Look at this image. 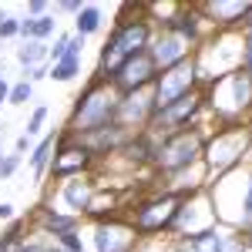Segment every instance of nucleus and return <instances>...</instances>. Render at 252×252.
I'll return each instance as SVG.
<instances>
[{
  "mask_svg": "<svg viewBox=\"0 0 252 252\" xmlns=\"http://www.w3.org/2000/svg\"><path fill=\"white\" fill-rule=\"evenodd\" d=\"M128 138H131V131L121 128L118 121H111V125L97 128V131H91V135H81V145H84L94 158H101V155H118V152L128 145Z\"/></svg>",
  "mask_w": 252,
  "mask_h": 252,
  "instance_id": "2eb2a0df",
  "label": "nucleus"
},
{
  "mask_svg": "<svg viewBox=\"0 0 252 252\" xmlns=\"http://www.w3.org/2000/svg\"><path fill=\"white\" fill-rule=\"evenodd\" d=\"M44 121H47V108H34V115H31V121H27V138H31V135H40Z\"/></svg>",
  "mask_w": 252,
  "mask_h": 252,
  "instance_id": "cd10ccee",
  "label": "nucleus"
},
{
  "mask_svg": "<svg viewBox=\"0 0 252 252\" xmlns=\"http://www.w3.org/2000/svg\"><path fill=\"white\" fill-rule=\"evenodd\" d=\"M81 7H84V3H78V0H64V3H61V10H67V14H78Z\"/></svg>",
  "mask_w": 252,
  "mask_h": 252,
  "instance_id": "473e14b6",
  "label": "nucleus"
},
{
  "mask_svg": "<svg viewBox=\"0 0 252 252\" xmlns=\"http://www.w3.org/2000/svg\"><path fill=\"white\" fill-rule=\"evenodd\" d=\"M242 67L252 71V17L242 24Z\"/></svg>",
  "mask_w": 252,
  "mask_h": 252,
  "instance_id": "b1692460",
  "label": "nucleus"
},
{
  "mask_svg": "<svg viewBox=\"0 0 252 252\" xmlns=\"http://www.w3.org/2000/svg\"><path fill=\"white\" fill-rule=\"evenodd\" d=\"M54 145H58V135L51 131V135L40 138L37 148L31 152V168H34V175H37V178H44V172L51 168V158H54Z\"/></svg>",
  "mask_w": 252,
  "mask_h": 252,
  "instance_id": "a211bd4d",
  "label": "nucleus"
},
{
  "mask_svg": "<svg viewBox=\"0 0 252 252\" xmlns=\"http://www.w3.org/2000/svg\"><path fill=\"white\" fill-rule=\"evenodd\" d=\"M0 131H3V128H0Z\"/></svg>",
  "mask_w": 252,
  "mask_h": 252,
  "instance_id": "ea45409f",
  "label": "nucleus"
},
{
  "mask_svg": "<svg viewBox=\"0 0 252 252\" xmlns=\"http://www.w3.org/2000/svg\"><path fill=\"white\" fill-rule=\"evenodd\" d=\"M152 115H155V97H152V88H145V91H135V94H121L115 121L121 128H128L131 135H138V131L148 128Z\"/></svg>",
  "mask_w": 252,
  "mask_h": 252,
  "instance_id": "9b49d317",
  "label": "nucleus"
},
{
  "mask_svg": "<svg viewBox=\"0 0 252 252\" xmlns=\"http://www.w3.org/2000/svg\"><path fill=\"white\" fill-rule=\"evenodd\" d=\"M3 17H7V14H3V10H0V20H3Z\"/></svg>",
  "mask_w": 252,
  "mask_h": 252,
  "instance_id": "4c0bfd02",
  "label": "nucleus"
},
{
  "mask_svg": "<svg viewBox=\"0 0 252 252\" xmlns=\"http://www.w3.org/2000/svg\"><path fill=\"white\" fill-rule=\"evenodd\" d=\"M47 252H64V249H47Z\"/></svg>",
  "mask_w": 252,
  "mask_h": 252,
  "instance_id": "e433bc0d",
  "label": "nucleus"
},
{
  "mask_svg": "<svg viewBox=\"0 0 252 252\" xmlns=\"http://www.w3.org/2000/svg\"><path fill=\"white\" fill-rule=\"evenodd\" d=\"M94 182L91 178H67V182H61V198H64V205L71 209V212H88V205H91V198H94Z\"/></svg>",
  "mask_w": 252,
  "mask_h": 252,
  "instance_id": "dca6fc26",
  "label": "nucleus"
},
{
  "mask_svg": "<svg viewBox=\"0 0 252 252\" xmlns=\"http://www.w3.org/2000/svg\"><path fill=\"white\" fill-rule=\"evenodd\" d=\"M202 148H205V131H202L198 125H192V128H182V131H172V135L158 138L152 165H155L158 175L175 178V175L202 165Z\"/></svg>",
  "mask_w": 252,
  "mask_h": 252,
  "instance_id": "7ed1b4c3",
  "label": "nucleus"
},
{
  "mask_svg": "<svg viewBox=\"0 0 252 252\" xmlns=\"http://www.w3.org/2000/svg\"><path fill=\"white\" fill-rule=\"evenodd\" d=\"M54 27H58V20L51 17V14H44V17H24L20 20V37L24 40H44L54 34Z\"/></svg>",
  "mask_w": 252,
  "mask_h": 252,
  "instance_id": "f3484780",
  "label": "nucleus"
},
{
  "mask_svg": "<svg viewBox=\"0 0 252 252\" xmlns=\"http://www.w3.org/2000/svg\"><path fill=\"white\" fill-rule=\"evenodd\" d=\"M44 10H47L44 0H31V3H27V17H44Z\"/></svg>",
  "mask_w": 252,
  "mask_h": 252,
  "instance_id": "7c9ffc66",
  "label": "nucleus"
},
{
  "mask_svg": "<svg viewBox=\"0 0 252 252\" xmlns=\"http://www.w3.org/2000/svg\"><path fill=\"white\" fill-rule=\"evenodd\" d=\"M138 239L135 225L128 219H108V222H97L94 225V246L97 252H135Z\"/></svg>",
  "mask_w": 252,
  "mask_h": 252,
  "instance_id": "f8f14e48",
  "label": "nucleus"
},
{
  "mask_svg": "<svg viewBox=\"0 0 252 252\" xmlns=\"http://www.w3.org/2000/svg\"><path fill=\"white\" fill-rule=\"evenodd\" d=\"M198 10L209 24L222 27V31L242 27L252 17V3H239V0H209V3H198Z\"/></svg>",
  "mask_w": 252,
  "mask_h": 252,
  "instance_id": "4468645a",
  "label": "nucleus"
},
{
  "mask_svg": "<svg viewBox=\"0 0 252 252\" xmlns=\"http://www.w3.org/2000/svg\"><path fill=\"white\" fill-rule=\"evenodd\" d=\"M58 242H61V249H64V252H84V242H81L78 229H67V232H61V235H58Z\"/></svg>",
  "mask_w": 252,
  "mask_h": 252,
  "instance_id": "393cba45",
  "label": "nucleus"
},
{
  "mask_svg": "<svg viewBox=\"0 0 252 252\" xmlns=\"http://www.w3.org/2000/svg\"><path fill=\"white\" fill-rule=\"evenodd\" d=\"M51 78V64H37V67H31V71H24V81H31V84H37V81Z\"/></svg>",
  "mask_w": 252,
  "mask_h": 252,
  "instance_id": "c756f323",
  "label": "nucleus"
},
{
  "mask_svg": "<svg viewBox=\"0 0 252 252\" xmlns=\"http://www.w3.org/2000/svg\"><path fill=\"white\" fill-rule=\"evenodd\" d=\"M27 145H31V138L20 135V138H17V155H24V152H27Z\"/></svg>",
  "mask_w": 252,
  "mask_h": 252,
  "instance_id": "72a5a7b5",
  "label": "nucleus"
},
{
  "mask_svg": "<svg viewBox=\"0 0 252 252\" xmlns=\"http://www.w3.org/2000/svg\"><path fill=\"white\" fill-rule=\"evenodd\" d=\"M0 81H3V67H0Z\"/></svg>",
  "mask_w": 252,
  "mask_h": 252,
  "instance_id": "58836bf2",
  "label": "nucleus"
},
{
  "mask_svg": "<svg viewBox=\"0 0 252 252\" xmlns=\"http://www.w3.org/2000/svg\"><path fill=\"white\" fill-rule=\"evenodd\" d=\"M249 145H252V128L246 121L215 128V135H205V148H202V165H205V172H215V178L229 175L235 165L246 158Z\"/></svg>",
  "mask_w": 252,
  "mask_h": 252,
  "instance_id": "39448f33",
  "label": "nucleus"
},
{
  "mask_svg": "<svg viewBox=\"0 0 252 252\" xmlns=\"http://www.w3.org/2000/svg\"><path fill=\"white\" fill-rule=\"evenodd\" d=\"M202 91H205L202 94L205 108L225 125H235V121H242L246 111H252V71H246V67L205 84Z\"/></svg>",
  "mask_w": 252,
  "mask_h": 252,
  "instance_id": "20e7f679",
  "label": "nucleus"
},
{
  "mask_svg": "<svg viewBox=\"0 0 252 252\" xmlns=\"http://www.w3.org/2000/svg\"><path fill=\"white\" fill-rule=\"evenodd\" d=\"M10 37H20V20L17 17L0 20V40H10Z\"/></svg>",
  "mask_w": 252,
  "mask_h": 252,
  "instance_id": "bb28decb",
  "label": "nucleus"
},
{
  "mask_svg": "<svg viewBox=\"0 0 252 252\" xmlns=\"http://www.w3.org/2000/svg\"><path fill=\"white\" fill-rule=\"evenodd\" d=\"M158 78V67L155 61H152V54L148 51H141V54H135V58L121 61L118 64V71L108 78V84L115 88L118 94H135V91H145V88H152Z\"/></svg>",
  "mask_w": 252,
  "mask_h": 252,
  "instance_id": "9d476101",
  "label": "nucleus"
},
{
  "mask_svg": "<svg viewBox=\"0 0 252 252\" xmlns=\"http://www.w3.org/2000/svg\"><path fill=\"white\" fill-rule=\"evenodd\" d=\"M78 71H81V58H61L58 64H51V78L54 81H74L78 78Z\"/></svg>",
  "mask_w": 252,
  "mask_h": 252,
  "instance_id": "4be33fe9",
  "label": "nucleus"
},
{
  "mask_svg": "<svg viewBox=\"0 0 252 252\" xmlns=\"http://www.w3.org/2000/svg\"><path fill=\"white\" fill-rule=\"evenodd\" d=\"M239 225H242V229H252V175H249V185H246V195H242V215H239Z\"/></svg>",
  "mask_w": 252,
  "mask_h": 252,
  "instance_id": "a878e982",
  "label": "nucleus"
},
{
  "mask_svg": "<svg viewBox=\"0 0 252 252\" xmlns=\"http://www.w3.org/2000/svg\"><path fill=\"white\" fill-rule=\"evenodd\" d=\"M34 94V84L31 81H17L14 88H10V94H7V104H27Z\"/></svg>",
  "mask_w": 252,
  "mask_h": 252,
  "instance_id": "5701e85b",
  "label": "nucleus"
},
{
  "mask_svg": "<svg viewBox=\"0 0 252 252\" xmlns=\"http://www.w3.org/2000/svg\"><path fill=\"white\" fill-rule=\"evenodd\" d=\"M40 225L47 229V232H67V229H78V215H61L54 209H40Z\"/></svg>",
  "mask_w": 252,
  "mask_h": 252,
  "instance_id": "412c9836",
  "label": "nucleus"
},
{
  "mask_svg": "<svg viewBox=\"0 0 252 252\" xmlns=\"http://www.w3.org/2000/svg\"><path fill=\"white\" fill-rule=\"evenodd\" d=\"M14 219V205L10 202H0V222H10Z\"/></svg>",
  "mask_w": 252,
  "mask_h": 252,
  "instance_id": "2f4dec72",
  "label": "nucleus"
},
{
  "mask_svg": "<svg viewBox=\"0 0 252 252\" xmlns=\"http://www.w3.org/2000/svg\"><path fill=\"white\" fill-rule=\"evenodd\" d=\"M17 252H47V249H40V246H20Z\"/></svg>",
  "mask_w": 252,
  "mask_h": 252,
  "instance_id": "c9c22d12",
  "label": "nucleus"
},
{
  "mask_svg": "<svg viewBox=\"0 0 252 252\" xmlns=\"http://www.w3.org/2000/svg\"><path fill=\"white\" fill-rule=\"evenodd\" d=\"M7 94H10V84H7V81H0V104L7 101Z\"/></svg>",
  "mask_w": 252,
  "mask_h": 252,
  "instance_id": "f704fd0d",
  "label": "nucleus"
},
{
  "mask_svg": "<svg viewBox=\"0 0 252 252\" xmlns=\"http://www.w3.org/2000/svg\"><path fill=\"white\" fill-rule=\"evenodd\" d=\"M152 37H155V27H152V17H121L111 31V37L104 40L101 47V61H97V78H111L118 71V64L128 58H135L141 51L152 47Z\"/></svg>",
  "mask_w": 252,
  "mask_h": 252,
  "instance_id": "f257e3e1",
  "label": "nucleus"
},
{
  "mask_svg": "<svg viewBox=\"0 0 252 252\" xmlns=\"http://www.w3.org/2000/svg\"><path fill=\"white\" fill-rule=\"evenodd\" d=\"M192 91H202L198 84V71H195V61H182L168 71H158L155 84H152V97H155V111L158 108H168L178 97H189Z\"/></svg>",
  "mask_w": 252,
  "mask_h": 252,
  "instance_id": "0eeeda50",
  "label": "nucleus"
},
{
  "mask_svg": "<svg viewBox=\"0 0 252 252\" xmlns=\"http://www.w3.org/2000/svg\"><path fill=\"white\" fill-rule=\"evenodd\" d=\"M20 168V155H0V178H10V175Z\"/></svg>",
  "mask_w": 252,
  "mask_h": 252,
  "instance_id": "c85d7f7f",
  "label": "nucleus"
},
{
  "mask_svg": "<svg viewBox=\"0 0 252 252\" xmlns=\"http://www.w3.org/2000/svg\"><path fill=\"white\" fill-rule=\"evenodd\" d=\"M97 27H101V7L97 3H84L78 10V17H74V34L88 37V34H94Z\"/></svg>",
  "mask_w": 252,
  "mask_h": 252,
  "instance_id": "6ab92c4d",
  "label": "nucleus"
},
{
  "mask_svg": "<svg viewBox=\"0 0 252 252\" xmlns=\"http://www.w3.org/2000/svg\"><path fill=\"white\" fill-rule=\"evenodd\" d=\"M118 101H121V94H118L108 81L91 78L88 88L81 91V97L74 101L67 131L74 138H81V135H91L97 128H104V125H111V121H115V111H118Z\"/></svg>",
  "mask_w": 252,
  "mask_h": 252,
  "instance_id": "f03ea898",
  "label": "nucleus"
},
{
  "mask_svg": "<svg viewBox=\"0 0 252 252\" xmlns=\"http://www.w3.org/2000/svg\"><path fill=\"white\" fill-rule=\"evenodd\" d=\"M205 111V101H202V91H192L189 97H178L172 101L168 108H158L152 121H148V128L145 131H152V135H172V131H182V128H192L198 115Z\"/></svg>",
  "mask_w": 252,
  "mask_h": 252,
  "instance_id": "6e6552de",
  "label": "nucleus"
},
{
  "mask_svg": "<svg viewBox=\"0 0 252 252\" xmlns=\"http://www.w3.org/2000/svg\"><path fill=\"white\" fill-rule=\"evenodd\" d=\"M148 54L155 61L158 71H168L175 64H182V61H189L195 54V44H189L185 37H178V34H168V31H161L152 37V47H148Z\"/></svg>",
  "mask_w": 252,
  "mask_h": 252,
  "instance_id": "ddd939ff",
  "label": "nucleus"
},
{
  "mask_svg": "<svg viewBox=\"0 0 252 252\" xmlns=\"http://www.w3.org/2000/svg\"><path fill=\"white\" fill-rule=\"evenodd\" d=\"M94 165V155L81 145V138L71 131H61L58 145H54V158H51V178L54 182H67V178H81Z\"/></svg>",
  "mask_w": 252,
  "mask_h": 252,
  "instance_id": "1a4fd4ad",
  "label": "nucleus"
},
{
  "mask_svg": "<svg viewBox=\"0 0 252 252\" xmlns=\"http://www.w3.org/2000/svg\"><path fill=\"white\" fill-rule=\"evenodd\" d=\"M17 61L24 64V71L37 67V64H51L47 61V44L40 40H24V47H17Z\"/></svg>",
  "mask_w": 252,
  "mask_h": 252,
  "instance_id": "aec40b11",
  "label": "nucleus"
},
{
  "mask_svg": "<svg viewBox=\"0 0 252 252\" xmlns=\"http://www.w3.org/2000/svg\"><path fill=\"white\" fill-rule=\"evenodd\" d=\"M189 192L195 189H165V192L152 195L145 202L135 205V215H131V225H135L138 235H158V232H172L175 215L182 209V202L189 198Z\"/></svg>",
  "mask_w": 252,
  "mask_h": 252,
  "instance_id": "423d86ee",
  "label": "nucleus"
}]
</instances>
